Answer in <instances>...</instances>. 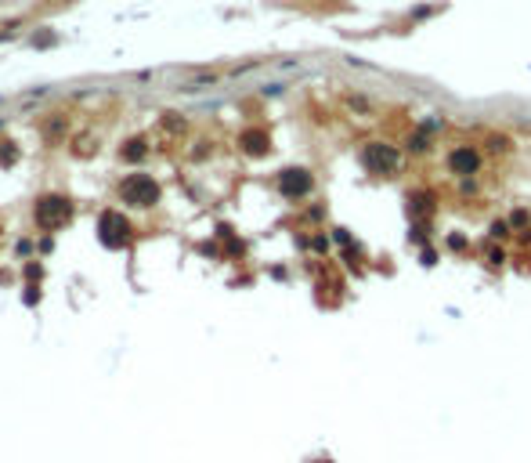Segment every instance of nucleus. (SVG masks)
I'll list each match as a JSON object with an SVG mask.
<instances>
[{"mask_svg": "<svg viewBox=\"0 0 531 463\" xmlns=\"http://www.w3.org/2000/svg\"><path fill=\"white\" fill-rule=\"evenodd\" d=\"M488 236H492V239H506L509 236V221H492V225H488Z\"/></svg>", "mask_w": 531, "mask_h": 463, "instance_id": "obj_14", "label": "nucleus"}, {"mask_svg": "<svg viewBox=\"0 0 531 463\" xmlns=\"http://www.w3.org/2000/svg\"><path fill=\"white\" fill-rule=\"evenodd\" d=\"M119 196H123V203H131V206H156L159 203V185L148 174H131L119 185Z\"/></svg>", "mask_w": 531, "mask_h": 463, "instance_id": "obj_4", "label": "nucleus"}, {"mask_svg": "<svg viewBox=\"0 0 531 463\" xmlns=\"http://www.w3.org/2000/svg\"><path fill=\"white\" fill-rule=\"evenodd\" d=\"M15 156H18V149L11 141H0V166H11L15 163Z\"/></svg>", "mask_w": 531, "mask_h": 463, "instance_id": "obj_12", "label": "nucleus"}, {"mask_svg": "<svg viewBox=\"0 0 531 463\" xmlns=\"http://www.w3.org/2000/svg\"><path fill=\"white\" fill-rule=\"evenodd\" d=\"M311 188H314V178L304 166H286L279 174V192L286 199H304V196H311Z\"/></svg>", "mask_w": 531, "mask_h": 463, "instance_id": "obj_5", "label": "nucleus"}, {"mask_svg": "<svg viewBox=\"0 0 531 463\" xmlns=\"http://www.w3.org/2000/svg\"><path fill=\"white\" fill-rule=\"evenodd\" d=\"M509 225H514V228H524V225H528V214H524V210H517V214L509 218Z\"/></svg>", "mask_w": 531, "mask_h": 463, "instance_id": "obj_15", "label": "nucleus"}, {"mask_svg": "<svg viewBox=\"0 0 531 463\" xmlns=\"http://www.w3.org/2000/svg\"><path fill=\"white\" fill-rule=\"evenodd\" d=\"M430 210H434V192H430V188L409 192V214L412 218H430Z\"/></svg>", "mask_w": 531, "mask_h": 463, "instance_id": "obj_8", "label": "nucleus"}, {"mask_svg": "<svg viewBox=\"0 0 531 463\" xmlns=\"http://www.w3.org/2000/svg\"><path fill=\"white\" fill-rule=\"evenodd\" d=\"M444 163H449V171H452L456 178H474V174L481 171V152L474 149V145H456Z\"/></svg>", "mask_w": 531, "mask_h": 463, "instance_id": "obj_6", "label": "nucleus"}, {"mask_svg": "<svg viewBox=\"0 0 531 463\" xmlns=\"http://www.w3.org/2000/svg\"><path fill=\"white\" fill-rule=\"evenodd\" d=\"M33 218H36V225L44 232H58V228H66L73 221V203L66 196H40Z\"/></svg>", "mask_w": 531, "mask_h": 463, "instance_id": "obj_1", "label": "nucleus"}, {"mask_svg": "<svg viewBox=\"0 0 531 463\" xmlns=\"http://www.w3.org/2000/svg\"><path fill=\"white\" fill-rule=\"evenodd\" d=\"M40 301V290L36 286H29V293H26V304H36Z\"/></svg>", "mask_w": 531, "mask_h": 463, "instance_id": "obj_17", "label": "nucleus"}, {"mask_svg": "<svg viewBox=\"0 0 531 463\" xmlns=\"http://www.w3.org/2000/svg\"><path fill=\"white\" fill-rule=\"evenodd\" d=\"M119 156H123L126 163H134V159H141V156H145V141H141V138H131V141H126V145H123V152H119Z\"/></svg>", "mask_w": 531, "mask_h": 463, "instance_id": "obj_10", "label": "nucleus"}, {"mask_svg": "<svg viewBox=\"0 0 531 463\" xmlns=\"http://www.w3.org/2000/svg\"><path fill=\"white\" fill-rule=\"evenodd\" d=\"M488 149H492V152H509V138L506 134H492V138H488Z\"/></svg>", "mask_w": 531, "mask_h": 463, "instance_id": "obj_13", "label": "nucleus"}, {"mask_svg": "<svg viewBox=\"0 0 531 463\" xmlns=\"http://www.w3.org/2000/svg\"><path fill=\"white\" fill-rule=\"evenodd\" d=\"M430 145H434V141H430V131H423V127H419L416 134H409L405 149H409V152H416V156H423V152H430Z\"/></svg>", "mask_w": 531, "mask_h": 463, "instance_id": "obj_9", "label": "nucleus"}, {"mask_svg": "<svg viewBox=\"0 0 531 463\" xmlns=\"http://www.w3.org/2000/svg\"><path fill=\"white\" fill-rule=\"evenodd\" d=\"M98 239H101V246H109V250H123V246H131V239H134V225L126 221L119 210H105V214L98 218Z\"/></svg>", "mask_w": 531, "mask_h": 463, "instance_id": "obj_2", "label": "nucleus"}, {"mask_svg": "<svg viewBox=\"0 0 531 463\" xmlns=\"http://www.w3.org/2000/svg\"><path fill=\"white\" fill-rule=\"evenodd\" d=\"M362 166L369 174L384 178V174H394L401 166V156H398L394 145H387V141H369V145H362Z\"/></svg>", "mask_w": 531, "mask_h": 463, "instance_id": "obj_3", "label": "nucleus"}, {"mask_svg": "<svg viewBox=\"0 0 531 463\" xmlns=\"http://www.w3.org/2000/svg\"><path fill=\"white\" fill-rule=\"evenodd\" d=\"M239 145H242L246 156H268L271 152V134L261 131V127H253V131H242Z\"/></svg>", "mask_w": 531, "mask_h": 463, "instance_id": "obj_7", "label": "nucleus"}, {"mask_svg": "<svg viewBox=\"0 0 531 463\" xmlns=\"http://www.w3.org/2000/svg\"><path fill=\"white\" fill-rule=\"evenodd\" d=\"M484 261H488V268H502V264H506V250H502V246H492V250L484 254Z\"/></svg>", "mask_w": 531, "mask_h": 463, "instance_id": "obj_11", "label": "nucleus"}, {"mask_svg": "<svg viewBox=\"0 0 531 463\" xmlns=\"http://www.w3.org/2000/svg\"><path fill=\"white\" fill-rule=\"evenodd\" d=\"M449 246H452V250H466V239H463V236H449Z\"/></svg>", "mask_w": 531, "mask_h": 463, "instance_id": "obj_16", "label": "nucleus"}]
</instances>
